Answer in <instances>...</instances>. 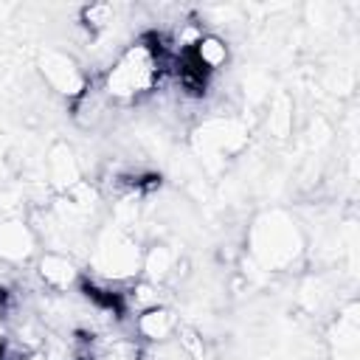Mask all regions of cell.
Instances as JSON below:
<instances>
[{
    "instance_id": "1",
    "label": "cell",
    "mask_w": 360,
    "mask_h": 360,
    "mask_svg": "<svg viewBox=\"0 0 360 360\" xmlns=\"http://www.w3.org/2000/svg\"><path fill=\"white\" fill-rule=\"evenodd\" d=\"M172 53L166 39L143 34L127 42L101 73V93L110 104H141L152 98L169 79Z\"/></svg>"
},
{
    "instance_id": "2",
    "label": "cell",
    "mask_w": 360,
    "mask_h": 360,
    "mask_svg": "<svg viewBox=\"0 0 360 360\" xmlns=\"http://www.w3.org/2000/svg\"><path fill=\"white\" fill-rule=\"evenodd\" d=\"M141 242L135 231H127L115 222L101 225L90 239L87 264L90 273L107 284H127L141 276Z\"/></svg>"
},
{
    "instance_id": "3",
    "label": "cell",
    "mask_w": 360,
    "mask_h": 360,
    "mask_svg": "<svg viewBox=\"0 0 360 360\" xmlns=\"http://www.w3.org/2000/svg\"><path fill=\"white\" fill-rule=\"evenodd\" d=\"M301 253V233L290 217L281 211L264 214L256 219L250 233V256L259 262L262 270H281Z\"/></svg>"
},
{
    "instance_id": "4",
    "label": "cell",
    "mask_w": 360,
    "mask_h": 360,
    "mask_svg": "<svg viewBox=\"0 0 360 360\" xmlns=\"http://www.w3.org/2000/svg\"><path fill=\"white\" fill-rule=\"evenodd\" d=\"M37 68H39V76H42V82L53 90V93H59V96H65V98H79L84 90H87V73L82 70V65L70 56V53H65V51H59V48H42L39 51V59H37Z\"/></svg>"
},
{
    "instance_id": "5",
    "label": "cell",
    "mask_w": 360,
    "mask_h": 360,
    "mask_svg": "<svg viewBox=\"0 0 360 360\" xmlns=\"http://www.w3.org/2000/svg\"><path fill=\"white\" fill-rule=\"evenodd\" d=\"M39 256L37 228L20 217L0 219V262L3 264H28Z\"/></svg>"
},
{
    "instance_id": "6",
    "label": "cell",
    "mask_w": 360,
    "mask_h": 360,
    "mask_svg": "<svg viewBox=\"0 0 360 360\" xmlns=\"http://www.w3.org/2000/svg\"><path fill=\"white\" fill-rule=\"evenodd\" d=\"M34 267H37L39 281L51 292H70V290H76L82 284V267H79L73 253L39 250V256L34 259Z\"/></svg>"
},
{
    "instance_id": "7",
    "label": "cell",
    "mask_w": 360,
    "mask_h": 360,
    "mask_svg": "<svg viewBox=\"0 0 360 360\" xmlns=\"http://www.w3.org/2000/svg\"><path fill=\"white\" fill-rule=\"evenodd\" d=\"M42 169H45V186L53 191V197L70 191L73 186H79V183L84 180L82 163H79L76 152H73L65 141H56V143L48 149Z\"/></svg>"
},
{
    "instance_id": "8",
    "label": "cell",
    "mask_w": 360,
    "mask_h": 360,
    "mask_svg": "<svg viewBox=\"0 0 360 360\" xmlns=\"http://www.w3.org/2000/svg\"><path fill=\"white\" fill-rule=\"evenodd\" d=\"M177 56H186L200 73H205V76L211 79L217 70H222V68L228 65V59H231V48H228V42H225L219 34L202 31V34L191 42V48H186V51L177 53Z\"/></svg>"
},
{
    "instance_id": "9",
    "label": "cell",
    "mask_w": 360,
    "mask_h": 360,
    "mask_svg": "<svg viewBox=\"0 0 360 360\" xmlns=\"http://www.w3.org/2000/svg\"><path fill=\"white\" fill-rule=\"evenodd\" d=\"M180 270V253L169 242H149L141 253V278L163 287Z\"/></svg>"
},
{
    "instance_id": "10",
    "label": "cell",
    "mask_w": 360,
    "mask_h": 360,
    "mask_svg": "<svg viewBox=\"0 0 360 360\" xmlns=\"http://www.w3.org/2000/svg\"><path fill=\"white\" fill-rule=\"evenodd\" d=\"M177 329H180V318L166 304L135 312V332L149 343H166L177 335Z\"/></svg>"
},
{
    "instance_id": "11",
    "label": "cell",
    "mask_w": 360,
    "mask_h": 360,
    "mask_svg": "<svg viewBox=\"0 0 360 360\" xmlns=\"http://www.w3.org/2000/svg\"><path fill=\"white\" fill-rule=\"evenodd\" d=\"M20 360H56V357H51L45 349H22Z\"/></svg>"
}]
</instances>
